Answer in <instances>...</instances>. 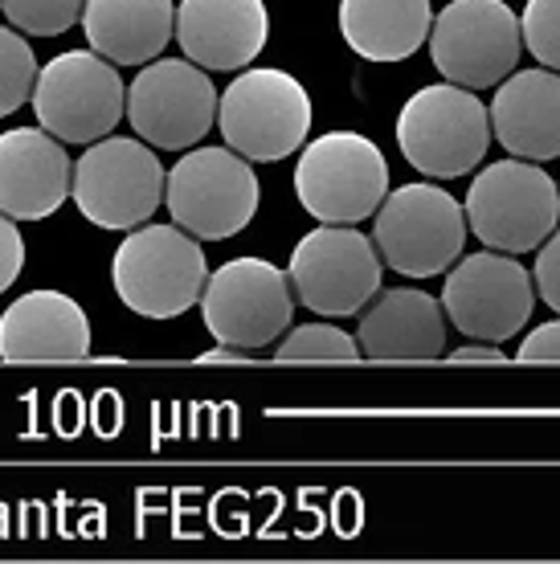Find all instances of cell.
<instances>
[{
	"label": "cell",
	"mask_w": 560,
	"mask_h": 564,
	"mask_svg": "<svg viewBox=\"0 0 560 564\" xmlns=\"http://www.w3.org/2000/svg\"><path fill=\"white\" fill-rule=\"evenodd\" d=\"M209 279L205 250L193 234L172 226H136L111 258L115 295L143 319H176L201 303Z\"/></svg>",
	"instance_id": "1"
},
{
	"label": "cell",
	"mask_w": 560,
	"mask_h": 564,
	"mask_svg": "<svg viewBox=\"0 0 560 564\" xmlns=\"http://www.w3.org/2000/svg\"><path fill=\"white\" fill-rule=\"evenodd\" d=\"M389 193V160L360 131H327L303 143L294 164V197L323 226H356Z\"/></svg>",
	"instance_id": "2"
},
{
	"label": "cell",
	"mask_w": 560,
	"mask_h": 564,
	"mask_svg": "<svg viewBox=\"0 0 560 564\" xmlns=\"http://www.w3.org/2000/svg\"><path fill=\"white\" fill-rule=\"evenodd\" d=\"M373 246L380 262L406 279H434L466 246V213L434 181L401 184L377 205Z\"/></svg>",
	"instance_id": "3"
},
{
	"label": "cell",
	"mask_w": 560,
	"mask_h": 564,
	"mask_svg": "<svg viewBox=\"0 0 560 564\" xmlns=\"http://www.w3.org/2000/svg\"><path fill=\"white\" fill-rule=\"evenodd\" d=\"M397 148L430 181L466 176L491 148L487 102L454 83L421 86L397 115Z\"/></svg>",
	"instance_id": "4"
},
{
	"label": "cell",
	"mask_w": 560,
	"mask_h": 564,
	"mask_svg": "<svg viewBox=\"0 0 560 564\" xmlns=\"http://www.w3.org/2000/svg\"><path fill=\"white\" fill-rule=\"evenodd\" d=\"M164 176L152 143L103 135L78 155L71 172V197L90 226L136 229L164 205Z\"/></svg>",
	"instance_id": "5"
},
{
	"label": "cell",
	"mask_w": 560,
	"mask_h": 564,
	"mask_svg": "<svg viewBox=\"0 0 560 564\" xmlns=\"http://www.w3.org/2000/svg\"><path fill=\"white\" fill-rule=\"evenodd\" d=\"M225 148L250 164H274L303 148L311 131V95L287 70H246L225 86L217 99V119Z\"/></svg>",
	"instance_id": "6"
},
{
	"label": "cell",
	"mask_w": 560,
	"mask_h": 564,
	"mask_svg": "<svg viewBox=\"0 0 560 564\" xmlns=\"http://www.w3.org/2000/svg\"><path fill=\"white\" fill-rule=\"evenodd\" d=\"M466 226L487 250L528 254L560 226V188L532 160H499L471 181Z\"/></svg>",
	"instance_id": "7"
},
{
	"label": "cell",
	"mask_w": 560,
	"mask_h": 564,
	"mask_svg": "<svg viewBox=\"0 0 560 564\" xmlns=\"http://www.w3.org/2000/svg\"><path fill=\"white\" fill-rule=\"evenodd\" d=\"M262 200L250 160L234 148H193L164 176V205L172 221L205 241L238 238Z\"/></svg>",
	"instance_id": "8"
},
{
	"label": "cell",
	"mask_w": 560,
	"mask_h": 564,
	"mask_svg": "<svg viewBox=\"0 0 560 564\" xmlns=\"http://www.w3.org/2000/svg\"><path fill=\"white\" fill-rule=\"evenodd\" d=\"M123 78L95 50H71L54 62L37 66L33 83V111L54 140L62 143H95L111 135L123 119Z\"/></svg>",
	"instance_id": "9"
},
{
	"label": "cell",
	"mask_w": 560,
	"mask_h": 564,
	"mask_svg": "<svg viewBox=\"0 0 560 564\" xmlns=\"http://www.w3.org/2000/svg\"><path fill=\"white\" fill-rule=\"evenodd\" d=\"M201 315L217 344L241 352L270 348L291 327V282L267 258H229L222 270H209L201 291Z\"/></svg>",
	"instance_id": "10"
},
{
	"label": "cell",
	"mask_w": 560,
	"mask_h": 564,
	"mask_svg": "<svg viewBox=\"0 0 560 564\" xmlns=\"http://www.w3.org/2000/svg\"><path fill=\"white\" fill-rule=\"evenodd\" d=\"M123 115L155 152H184L209 135L217 119V86L189 57H152L127 86Z\"/></svg>",
	"instance_id": "11"
},
{
	"label": "cell",
	"mask_w": 560,
	"mask_h": 564,
	"mask_svg": "<svg viewBox=\"0 0 560 564\" xmlns=\"http://www.w3.org/2000/svg\"><path fill=\"white\" fill-rule=\"evenodd\" d=\"M430 54L446 83L466 90L499 86L524 54L519 17L504 0H450L430 21Z\"/></svg>",
	"instance_id": "12"
},
{
	"label": "cell",
	"mask_w": 560,
	"mask_h": 564,
	"mask_svg": "<svg viewBox=\"0 0 560 564\" xmlns=\"http://www.w3.org/2000/svg\"><path fill=\"white\" fill-rule=\"evenodd\" d=\"M380 274H385V262L377 246L352 226H320L303 234L287 267L294 303L332 319L356 315L365 307L380 291Z\"/></svg>",
	"instance_id": "13"
},
{
	"label": "cell",
	"mask_w": 560,
	"mask_h": 564,
	"mask_svg": "<svg viewBox=\"0 0 560 564\" xmlns=\"http://www.w3.org/2000/svg\"><path fill=\"white\" fill-rule=\"evenodd\" d=\"M438 303L446 307L450 324L466 339L504 344V339L519 336L524 324L532 319V274L499 250H478L466 258L459 254Z\"/></svg>",
	"instance_id": "14"
},
{
	"label": "cell",
	"mask_w": 560,
	"mask_h": 564,
	"mask_svg": "<svg viewBox=\"0 0 560 564\" xmlns=\"http://www.w3.org/2000/svg\"><path fill=\"white\" fill-rule=\"evenodd\" d=\"M172 37L201 70H246L267 50L270 13L262 0H181Z\"/></svg>",
	"instance_id": "15"
},
{
	"label": "cell",
	"mask_w": 560,
	"mask_h": 564,
	"mask_svg": "<svg viewBox=\"0 0 560 564\" xmlns=\"http://www.w3.org/2000/svg\"><path fill=\"white\" fill-rule=\"evenodd\" d=\"M71 155L45 128L0 135V213L13 221H42L71 197Z\"/></svg>",
	"instance_id": "16"
},
{
	"label": "cell",
	"mask_w": 560,
	"mask_h": 564,
	"mask_svg": "<svg viewBox=\"0 0 560 564\" xmlns=\"http://www.w3.org/2000/svg\"><path fill=\"white\" fill-rule=\"evenodd\" d=\"M352 339L365 360H438L446 352V315L418 286H392L368 299Z\"/></svg>",
	"instance_id": "17"
},
{
	"label": "cell",
	"mask_w": 560,
	"mask_h": 564,
	"mask_svg": "<svg viewBox=\"0 0 560 564\" xmlns=\"http://www.w3.org/2000/svg\"><path fill=\"white\" fill-rule=\"evenodd\" d=\"M86 356H90V319L62 291H29L0 315V360L50 365V360H86Z\"/></svg>",
	"instance_id": "18"
},
{
	"label": "cell",
	"mask_w": 560,
	"mask_h": 564,
	"mask_svg": "<svg viewBox=\"0 0 560 564\" xmlns=\"http://www.w3.org/2000/svg\"><path fill=\"white\" fill-rule=\"evenodd\" d=\"M491 135L519 160H557L560 155V70L507 74L487 107Z\"/></svg>",
	"instance_id": "19"
},
{
	"label": "cell",
	"mask_w": 560,
	"mask_h": 564,
	"mask_svg": "<svg viewBox=\"0 0 560 564\" xmlns=\"http://www.w3.org/2000/svg\"><path fill=\"white\" fill-rule=\"evenodd\" d=\"M83 33L90 50L115 66H143L172 42V0H86Z\"/></svg>",
	"instance_id": "20"
},
{
	"label": "cell",
	"mask_w": 560,
	"mask_h": 564,
	"mask_svg": "<svg viewBox=\"0 0 560 564\" xmlns=\"http://www.w3.org/2000/svg\"><path fill=\"white\" fill-rule=\"evenodd\" d=\"M430 0H340V33L368 62H406L430 37Z\"/></svg>",
	"instance_id": "21"
},
{
	"label": "cell",
	"mask_w": 560,
	"mask_h": 564,
	"mask_svg": "<svg viewBox=\"0 0 560 564\" xmlns=\"http://www.w3.org/2000/svg\"><path fill=\"white\" fill-rule=\"evenodd\" d=\"M37 83V54L25 42V33L0 25V119L21 111Z\"/></svg>",
	"instance_id": "22"
},
{
	"label": "cell",
	"mask_w": 560,
	"mask_h": 564,
	"mask_svg": "<svg viewBox=\"0 0 560 564\" xmlns=\"http://www.w3.org/2000/svg\"><path fill=\"white\" fill-rule=\"evenodd\" d=\"M274 356L279 360H356L360 348L336 324H303L282 332Z\"/></svg>",
	"instance_id": "23"
},
{
	"label": "cell",
	"mask_w": 560,
	"mask_h": 564,
	"mask_svg": "<svg viewBox=\"0 0 560 564\" xmlns=\"http://www.w3.org/2000/svg\"><path fill=\"white\" fill-rule=\"evenodd\" d=\"M83 4L86 0H0V13L29 37H57L78 25Z\"/></svg>",
	"instance_id": "24"
},
{
	"label": "cell",
	"mask_w": 560,
	"mask_h": 564,
	"mask_svg": "<svg viewBox=\"0 0 560 564\" xmlns=\"http://www.w3.org/2000/svg\"><path fill=\"white\" fill-rule=\"evenodd\" d=\"M519 37L540 66L560 70V0H528L519 17Z\"/></svg>",
	"instance_id": "25"
},
{
	"label": "cell",
	"mask_w": 560,
	"mask_h": 564,
	"mask_svg": "<svg viewBox=\"0 0 560 564\" xmlns=\"http://www.w3.org/2000/svg\"><path fill=\"white\" fill-rule=\"evenodd\" d=\"M536 291L560 315V229H552L540 241V254H536Z\"/></svg>",
	"instance_id": "26"
},
{
	"label": "cell",
	"mask_w": 560,
	"mask_h": 564,
	"mask_svg": "<svg viewBox=\"0 0 560 564\" xmlns=\"http://www.w3.org/2000/svg\"><path fill=\"white\" fill-rule=\"evenodd\" d=\"M21 270H25V238L13 217L0 213V295L21 279Z\"/></svg>",
	"instance_id": "27"
},
{
	"label": "cell",
	"mask_w": 560,
	"mask_h": 564,
	"mask_svg": "<svg viewBox=\"0 0 560 564\" xmlns=\"http://www.w3.org/2000/svg\"><path fill=\"white\" fill-rule=\"evenodd\" d=\"M516 356L524 365H532V360H560V319L532 327V336H524Z\"/></svg>",
	"instance_id": "28"
},
{
	"label": "cell",
	"mask_w": 560,
	"mask_h": 564,
	"mask_svg": "<svg viewBox=\"0 0 560 564\" xmlns=\"http://www.w3.org/2000/svg\"><path fill=\"white\" fill-rule=\"evenodd\" d=\"M450 360H459V365H504L507 360V352H504V344H463V348H454L450 352Z\"/></svg>",
	"instance_id": "29"
},
{
	"label": "cell",
	"mask_w": 560,
	"mask_h": 564,
	"mask_svg": "<svg viewBox=\"0 0 560 564\" xmlns=\"http://www.w3.org/2000/svg\"><path fill=\"white\" fill-rule=\"evenodd\" d=\"M250 352H241V348H229V344H217L213 352L201 356V365H238V360H246Z\"/></svg>",
	"instance_id": "30"
}]
</instances>
